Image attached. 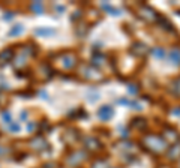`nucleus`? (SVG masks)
Here are the masks:
<instances>
[{"mask_svg":"<svg viewBox=\"0 0 180 168\" xmlns=\"http://www.w3.org/2000/svg\"><path fill=\"white\" fill-rule=\"evenodd\" d=\"M153 54L158 56V57H164V51L161 48H155V50H153Z\"/></svg>","mask_w":180,"mask_h":168,"instance_id":"nucleus-3","label":"nucleus"},{"mask_svg":"<svg viewBox=\"0 0 180 168\" xmlns=\"http://www.w3.org/2000/svg\"><path fill=\"white\" fill-rule=\"evenodd\" d=\"M171 57H173V60H176V63H180V51L179 50H173Z\"/></svg>","mask_w":180,"mask_h":168,"instance_id":"nucleus-2","label":"nucleus"},{"mask_svg":"<svg viewBox=\"0 0 180 168\" xmlns=\"http://www.w3.org/2000/svg\"><path fill=\"white\" fill-rule=\"evenodd\" d=\"M111 116H113V110H111V107H102L101 111H99V117H101L102 120H108Z\"/></svg>","mask_w":180,"mask_h":168,"instance_id":"nucleus-1","label":"nucleus"}]
</instances>
